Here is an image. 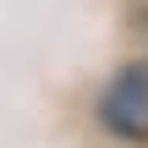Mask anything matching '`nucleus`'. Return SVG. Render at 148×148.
Listing matches in <instances>:
<instances>
[{
    "label": "nucleus",
    "mask_w": 148,
    "mask_h": 148,
    "mask_svg": "<svg viewBox=\"0 0 148 148\" xmlns=\"http://www.w3.org/2000/svg\"><path fill=\"white\" fill-rule=\"evenodd\" d=\"M99 126L115 143H148V60L121 66L99 88Z\"/></svg>",
    "instance_id": "obj_1"
}]
</instances>
